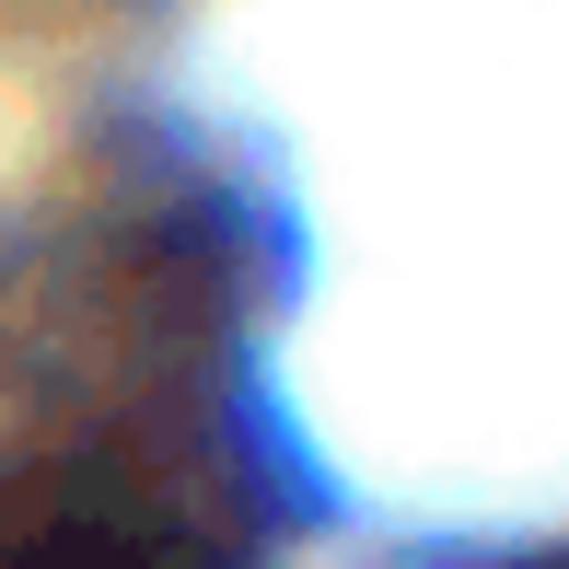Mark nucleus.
<instances>
[{
	"label": "nucleus",
	"mask_w": 569,
	"mask_h": 569,
	"mask_svg": "<svg viewBox=\"0 0 569 569\" xmlns=\"http://www.w3.org/2000/svg\"><path fill=\"white\" fill-rule=\"evenodd\" d=\"M291 511L244 383L0 419V569H268Z\"/></svg>",
	"instance_id": "f257e3e1"
},
{
	"label": "nucleus",
	"mask_w": 569,
	"mask_h": 569,
	"mask_svg": "<svg viewBox=\"0 0 569 569\" xmlns=\"http://www.w3.org/2000/svg\"><path fill=\"white\" fill-rule=\"evenodd\" d=\"M523 569H569V547H558V558H523Z\"/></svg>",
	"instance_id": "f03ea898"
}]
</instances>
